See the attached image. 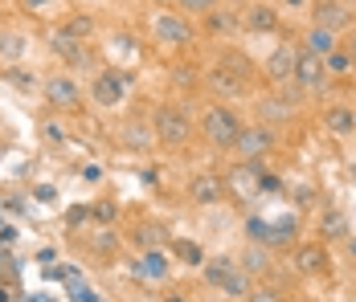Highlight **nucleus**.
<instances>
[{"label":"nucleus","instance_id":"f257e3e1","mask_svg":"<svg viewBox=\"0 0 356 302\" xmlns=\"http://www.w3.org/2000/svg\"><path fill=\"white\" fill-rule=\"evenodd\" d=\"M242 135V119L229 110V106H209L205 110V139L213 147H234Z\"/></svg>","mask_w":356,"mask_h":302},{"label":"nucleus","instance_id":"f03ea898","mask_svg":"<svg viewBox=\"0 0 356 302\" xmlns=\"http://www.w3.org/2000/svg\"><path fill=\"white\" fill-rule=\"evenodd\" d=\"M205 282L217 286V290H225V294H242V299H246V290H250V274H242V266L229 262V258L205 262Z\"/></svg>","mask_w":356,"mask_h":302},{"label":"nucleus","instance_id":"7ed1b4c3","mask_svg":"<svg viewBox=\"0 0 356 302\" xmlns=\"http://www.w3.org/2000/svg\"><path fill=\"white\" fill-rule=\"evenodd\" d=\"M152 131H156V139H164V143L180 147V143H188L193 127H188V119L180 115L177 106H160V110H156V119H152Z\"/></svg>","mask_w":356,"mask_h":302},{"label":"nucleus","instance_id":"20e7f679","mask_svg":"<svg viewBox=\"0 0 356 302\" xmlns=\"http://www.w3.org/2000/svg\"><path fill=\"white\" fill-rule=\"evenodd\" d=\"M127 86H131V78H127V74L107 69V74H99V78H95V102H99V106H119L123 94H127Z\"/></svg>","mask_w":356,"mask_h":302},{"label":"nucleus","instance_id":"39448f33","mask_svg":"<svg viewBox=\"0 0 356 302\" xmlns=\"http://www.w3.org/2000/svg\"><path fill=\"white\" fill-rule=\"evenodd\" d=\"M312 17H316V25H320V29H332L336 37H340V29H348V25H353V8H344L340 0H320V4L312 8Z\"/></svg>","mask_w":356,"mask_h":302},{"label":"nucleus","instance_id":"423d86ee","mask_svg":"<svg viewBox=\"0 0 356 302\" xmlns=\"http://www.w3.org/2000/svg\"><path fill=\"white\" fill-rule=\"evenodd\" d=\"M323 58L316 53H307V49H299V58H295V86H303V90H320L323 86Z\"/></svg>","mask_w":356,"mask_h":302},{"label":"nucleus","instance_id":"0eeeda50","mask_svg":"<svg viewBox=\"0 0 356 302\" xmlns=\"http://www.w3.org/2000/svg\"><path fill=\"white\" fill-rule=\"evenodd\" d=\"M270 143H275V135L266 131V127H242L238 143H234V151H238L242 160H258V156L270 151Z\"/></svg>","mask_w":356,"mask_h":302},{"label":"nucleus","instance_id":"6e6552de","mask_svg":"<svg viewBox=\"0 0 356 302\" xmlns=\"http://www.w3.org/2000/svg\"><path fill=\"white\" fill-rule=\"evenodd\" d=\"M152 29H156L160 41H168V45H188V41H193V25H188L184 17H177V12H160Z\"/></svg>","mask_w":356,"mask_h":302},{"label":"nucleus","instance_id":"1a4fd4ad","mask_svg":"<svg viewBox=\"0 0 356 302\" xmlns=\"http://www.w3.org/2000/svg\"><path fill=\"white\" fill-rule=\"evenodd\" d=\"M295 58H299V49H295V45H279V49L270 53V62H266V78H270V82H279V86L295 82Z\"/></svg>","mask_w":356,"mask_h":302},{"label":"nucleus","instance_id":"9d476101","mask_svg":"<svg viewBox=\"0 0 356 302\" xmlns=\"http://www.w3.org/2000/svg\"><path fill=\"white\" fill-rule=\"evenodd\" d=\"M45 99H49V106H74V102H78V86H74V78L54 74V78L45 82Z\"/></svg>","mask_w":356,"mask_h":302},{"label":"nucleus","instance_id":"9b49d317","mask_svg":"<svg viewBox=\"0 0 356 302\" xmlns=\"http://www.w3.org/2000/svg\"><path fill=\"white\" fill-rule=\"evenodd\" d=\"M188 192H193V201H197V204H217L221 196H225V184L217 180L213 171H201V176L193 180V188H188Z\"/></svg>","mask_w":356,"mask_h":302},{"label":"nucleus","instance_id":"f8f14e48","mask_svg":"<svg viewBox=\"0 0 356 302\" xmlns=\"http://www.w3.org/2000/svg\"><path fill=\"white\" fill-rule=\"evenodd\" d=\"M307 53H316V58H327V53H336L340 49V37L332 33V29H320V25H312V33H307V45H303Z\"/></svg>","mask_w":356,"mask_h":302},{"label":"nucleus","instance_id":"ddd939ff","mask_svg":"<svg viewBox=\"0 0 356 302\" xmlns=\"http://www.w3.org/2000/svg\"><path fill=\"white\" fill-rule=\"evenodd\" d=\"M246 25L250 29H258V33H270V29L279 25V12H275L270 4H250L246 8Z\"/></svg>","mask_w":356,"mask_h":302},{"label":"nucleus","instance_id":"4468645a","mask_svg":"<svg viewBox=\"0 0 356 302\" xmlns=\"http://www.w3.org/2000/svg\"><path fill=\"white\" fill-rule=\"evenodd\" d=\"M295 266L303 269V274H323V269H327V253H323L320 245H303V249L295 253Z\"/></svg>","mask_w":356,"mask_h":302},{"label":"nucleus","instance_id":"2eb2a0df","mask_svg":"<svg viewBox=\"0 0 356 302\" xmlns=\"http://www.w3.org/2000/svg\"><path fill=\"white\" fill-rule=\"evenodd\" d=\"M320 233L327 237V241H336V237H348V217L340 212V208H327L320 221Z\"/></svg>","mask_w":356,"mask_h":302},{"label":"nucleus","instance_id":"dca6fc26","mask_svg":"<svg viewBox=\"0 0 356 302\" xmlns=\"http://www.w3.org/2000/svg\"><path fill=\"white\" fill-rule=\"evenodd\" d=\"M356 127V115H353V106H327V131H336V135H348Z\"/></svg>","mask_w":356,"mask_h":302},{"label":"nucleus","instance_id":"f3484780","mask_svg":"<svg viewBox=\"0 0 356 302\" xmlns=\"http://www.w3.org/2000/svg\"><path fill=\"white\" fill-rule=\"evenodd\" d=\"M54 53L66 58V62H78V58H82V45H78L66 29H58V33H54Z\"/></svg>","mask_w":356,"mask_h":302},{"label":"nucleus","instance_id":"a211bd4d","mask_svg":"<svg viewBox=\"0 0 356 302\" xmlns=\"http://www.w3.org/2000/svg\"><path fill=\"white\" fill-rule=\"evenodd\" d=\"M238 266H242V274H262V269L270 266V258H266V249H262V245H250Z\"/></svg>","mask_w":356,"mask_h":302},{"label":"nucleus","instance_id":"6ab92c4d","mask_svg":"<svg viewBox=\"0 0 356 302\" xmlns=\"http://www.w3.org/2000/svg\"><path fill=\"white\" fill-rule=\"evenodd\" d=\"M140 274L143 278H168V258L156 253V249H147V258L140 262Z\"/></svg>","mask_w":356,"mask_h":302},{"label":"nucleus","instance_id":"aec40b11","mask_svg":"<svg viewBox=\"0 0 356 302\" xmlns=\"http://www.w3.org/2000/svg\"><path fill=\"white\" fill-rule=\"evenodd\" d=\"M262 106H266V119H275V123H286L295 115V106L286 99H270V102H262Z\"/></svg>","mask_w":356,"mask_h":302},{"label":"nucleus","instance_id":"412c9836","mask_svg":"<svg viewBox=\"0 0 356 302\" xmlns=\"http://www.w3.org/2000/svg\"><path fill=\"white\" fill-rule=\"evenodd\" d=\"M348 69H353V58H348V53H340V49L323 58V74H348Z\"/></svg>","mask_w":356,"mask_h":302},{"label":"nucleus","instance_id":"4be33fe9","mask_svg":"<svg viewBox=\"0 0 356 302\" xmlns=\"http://www.w3.org/2000/svg\"><path fill=\"white\" fill-rule=\"evenodd\" d=\"M172 249H177L180 258L188 262V266H205V253H201V245H188V241H172Z\"/></svg>","mask_w":356,"mask_h":302},{"label":"nucleus","instance_id":"5701e85b","mask_svg":"<svg viewBox=\"0 0 356 302\" xmlns=\"http://www.w3.org/2000/svg\"><path fill=\"white\" fill-rule=\"evenodd\" d=\"M209 82H213V90H221V94H242V82H238V78H229L225 69H217Z\"/></svg>","mask_w":356,"mask_h":302},{"label":"nucleus","instance_id":"b1692460","mask_svg":"<svg viewBox=\"0 0 356 302\" xmlns=\"http://www.w3.org/2000/svg\"><path fill=\"white\" fill-rule=\"evenodd\" d=\"M180 12H197V17H209L217 8V0H177Z\"/></svg>","mask_w":356,"mask_h":302},{"label":"nucleus","instance_id":"393cba45","mask_svg":"<svg viewBox=\"0 0 356 302\" xmlns=\"http://www.w3.org/2000/svg\"><path fill=\"white\" fill-rule=\"evenodd\" d=\"M209 21H213L217 33H229V29H238V12H221V8H213V12H209Z\"/></svg>","mask_w":356,"mask_h":302},{"label":"nucleus","instance_id":"a878e982","mask_svg":"<svg viewBox=\"0 0 356 302\" xmlns=\"http://www.w3.org/2000/svg\"><path fill=\"white\" fill-rule=\"evenodd\" d=\"M66 33H70L74 41H78V37H90L95 33V21H90V17H74V21H66Z\"/></svg>","mask_w":356,"mask_h":302},{"label":"nucleus","instance_id":"bb28decb","mask_svg":"<svg viewBox=\"0 0 356 302\" xmlns=\"http://www.w3.org/2000/svg\"><path fill=\"white\" fill-rule=\"evenodd\" d=\"M123 143H127V147H147V143H152V139H147V127H140V123H136V127H123Z\"/></svg>","mask_w":356,"mask_h":302},{"label":"nucleus","instance_id":"cd10ccee","mask_svg":"<svg viewBox=\"0 0 356 302\" xmlns=\"http://www.w3.org/2000/svg\"><path fill=\"white\" fill-rule=\"evenodd\" d=\"M90 217H95V221H103V225H111V221L119 217V208H115L111 201H99V204H90Z\"/></svg>","mask_w":356,"mask_h":302},{"label":"nucleus","instance_id":"c85d7f7f","mask_svg":"<svg viewBox=\"0 0 356 302\" xmlns=\"http://www.w3.org/2000/svg\"><path fill=\"white\" fill-rule=\"evenodd\" d=\"M140 241L147 245V249H156L160 241H168V233H164V229H156V225H143V229H140Z\"/></svg>","mask_w":356,"mask_h":302},{"label":"nucleus","instance_id":"c756f323","mask_svg":"<svg viewBox=\"0 0 356 302\" xmlns=\"http://www.w3.org/2000/svg\"><path fill=\"white\" fill-rule=\"evenodd\" d=\"M246 302H283V294H279V290H266V286H258V290L250 286V290H246Z\"/></svg>","mask_w":356,"mask_h":302},{"label":"nucleus","instance_id":"7c9ffc66","mask_svg":"<svg viewBox=\"0 0 356 302\" xmlns=\"http://www.w3.org/2000/svg\"><path fill=\"white\" fill-rule=\"evenodd\" d=\"M95 249H99V253H111V249H115V233H111V229L95 233Z\"/></svg>","mask_w":356,"mask_h":302},{"label":"nucleus","instance_id":"2f4dec72","mask_svg":"<svg viewBox=\"0 0 356 302\" xmlns=\"http://www.w3.org/2000/svg\"><path fill=\"white\" fill-rule=\"evenodd\" d=\"M21 49H25V45H21L17 37H0V53H8V58H21Z\"/></svg>","mask_w":356,"mask_h":302},{"label":"nucleus","instance_id":"473e14b6","mask_svg":"<svg viewBox=\"0 0 356 302\" xmlns=\"http://www.w3.org/2000/svg\"><path fill=\"white\" fill-rule=\"evenodd\" d=\"M45 139H49V143H62V139H66L62 123H45Z\"/></svg>","mask_w":356,"mask_h":302},{"label":"nucleus","instance_id":"72a5a7b5","mask_svg":"<svg viewBox=\"0 0 356 302\" xmlns=\"http://www.w3.org/2000/svg\"><path fill=\"white\" fill-rule=\"evenodd\" d=\"M90 217V208H70V225H82Z\"/></svg>","mask_w":356,"mask_h":302},{"label":"nucleus","instance_id":"f704fd0d","mask_svg":"<svg viewBox=\"0 0 356 302\" xmlns=\"http://www.w3.org/2000/svg\"><path fill=\"white\" fill-rule=\"evenodd\" d=\"M82 176H86V180H99V176H103V168H99V164H90V168H82Z\"/></svg>","mask_w":356,"mask_h":302},{"label":"nucleus","instance_id":"c9c22d12","mask_svg":"<svg viewBox=\"0 0 356 302\" xmlns=\"http://www.w3.org/2000/svg\"><path fill=\"white\" fill-rule=\"evenodd\" d=\"M29 8H45V4H58V0H25Z\"/></svg>","mask_w":356,"mask_h":302},{"label":"nucleus","instance_id":"e433bc0d","mask_svg":"<svg viewBox=\"0 0 356 302\" xmlns=\"http://www.w3.org/2000/svg\"><path fill=\"white\" fill-rule=\"evenodd\" d=\"M29 302H54V299H49V294H33Z\"/></svg>","mask_w":356,"mask_h":302},{"label":"nucleus","instance_id":"4c0bfd02","mask_svg":"<svg viewBox=\"0 0 356 302\" xmlns=\"http://www.w3.org/2000/svg\"><path fill=\"white\" fill-rule=\"evenodd\" d=\"M0 302H8V290H4V286H0Z\"/></svg>","mask_w":356,"mask_h":302},{"label":"nucleus","instance_id":"58836bf2","mask_svg":"<svg viewBox=\"0 0 356 302\" xmlns=\"http://www.w3.org/2000/svg\"><path fill=\"white\" fill-rule=\"evenodd\" d=\"M286 4H295V8H299V4H303V0H286Z\"/></svg>","mask_w":356,"mask_h":302},{"label":"nucleus","instance_id":"ea45409f","mask_svg":"<svg viewBox=\"0 0 356 302\" xmlns=\"http://www.w3.org/2000/svg\"><path fill=\"white\" fill-rule=\"evenodd\" d=\"M353 258H356V241H353Z\"/></svg>","mask_w":356,"mask_h":302},{"label":"nucleus","instance_id":"a19ab883","mask_svg":"<svg viewBox=\"0 0 356 302\" xmlns=\"http://www.w3.org/2000/svg\"><path fill=\"white\" fill-rule=\"evenodd\" d=\"M168 302H184V299H168Z\"/></svg>","mask_w":356,"mask_h":302}]
</instances>
